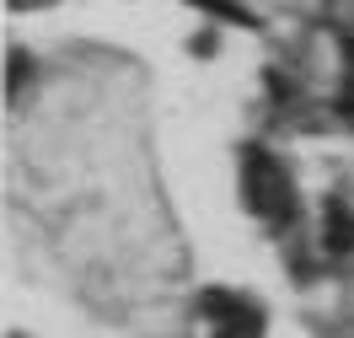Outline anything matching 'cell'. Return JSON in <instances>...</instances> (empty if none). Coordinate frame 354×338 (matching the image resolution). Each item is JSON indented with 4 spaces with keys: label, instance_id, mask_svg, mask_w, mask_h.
<instances>
[{
    "label": "cell",
    "instance_id": "cell-1",
    "mask_svg": "<svg viewBox=\"0 0 354 338\" xmlns=\"http://www.w3.org/2000/svg\"><path fill=\"white\" fill-rule=\"evenodd\" d=\"M247 204L263 215L268 225H285L290 215H295V188H290L285 167L274 156H247Z\"/></svg>",
    "mask_w": 354,
    "mask_h": 338
},
{
    "label": "cell",
    "instance_id": "cell-2",
    "mask_svg": "<svg viewBox=\"0 0 354 338\" xmlns=\"http://www.w3.org/2000/svg\"><path fill=\"white\" fill-rule=\"evenodd\" d=\"M204 306H209V322L221 328V338H258L263 333L258 312L247 301H236V295H204Z\"/></svg>",
    "mask_w": 354,
    "mask_h": 338
},
{
    "label": "cell",
    "instance_id": "cell-3",
    "mask_svg": "<svg viewBox=\"0 0 354 338\" xmlns=\"http://www.w3.org/2000/svg\"><path fill=\"white\" fill-rule=\"evenodd\" d=\"M349 247H354V215L333 199V209H328V252H349Z\"/></svg>",
    "mask_w": 354,
    "mask_h": 338
},
{
    "label": "cell",
    "instance_id": "cell-4",
    "mask_svg": "<svg viewBox=\"0 0 354 338\" xmlns=\"http://www.w3.org/2000/svg\"><path fill=\"white\" fill-rule=\"evenodd\" d=\"M194 6H204V11H231V0H194Z\"/></svg>",
    "mask_w": 354,
    "mask_h": 338
}]
</instances>
